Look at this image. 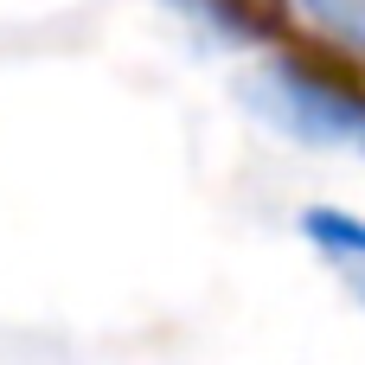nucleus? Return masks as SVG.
<instances>
[{"mask_svg": "<svg viewBox=\"0 0 365 365\" xmlns=\"http://www.w3.org/2000/svg\"><path fill=\"white\" fill-rule=\"evenodd\" d=\"M302 237L340 269V282L365 302V218L334 212V205H308V212H302Z\"/></svg>", "mask_w": 365, "mask_h": 365, "instance_id": "1", "label": "nucleus"}, {"mask_svg": "<svg viewBox=\"0 0 365 365\" xmlns=\"http://www.w3.org/2000/svg\"><path fill=\"white\" fill-rule=\"evenodd\" d=\"M314 32H327L334 45H346L353 58H365V0H289Z\"/></svg>", "mask_w": 365, "mask_h": 365, "instance_id": "2", "label": "nucleus"}]
</instances>
